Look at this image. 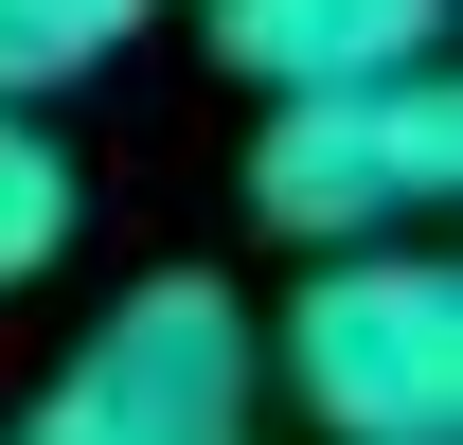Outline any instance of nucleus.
<instances>
[{
    "label": "nucleus",
    "mask_w": 463,
    "mask_h": 445,
    "mask_svg": "<svg viewBox=\"0 0 463 445\" xmlns=\"http://www.w3.org/2000/svg\"><path fill=\"white\" fill-rule=\"evenodd\" d=\"M268 338V392H286L321 445H463V285L446 250H303L286 321Z\"/></svg>",
    "instance_id": "nucleus-1"
},
{
    "label": "nucleus",
    "mask_w": 463,
    "mask_h": 445,
    "mask_svg": "<svg viewBox=\"0 0 463 445\" xmlns=\"http://www.w3.org/2000/svg\"><path fill=\"white\" fill-rule=\"evenodd\" d=\"M463 178V90L446 71H356V90H286L250 143V214L286 250H392L410 214H446Z\"/></svg>",
    "instance_id": "nucleus-3"
},
{
    "label": "nucleus",
    "mask_w": 463,
    "mask_h": 445,
    "mask_svg": "<svg viewBox=\"0 0 463 445\" xmlns=\"http://www.w3.org/2000/svg\"><path fill=\"white\" fill-rule=\"evenodd\" d=\"M71 214H90V196H71V143H54L36 108H0V303L71 250Z\"/></svg>",
    "instance_id": "nucleus-6"
},
{
    "label": "nucleus",
    "mask_w": 463,
    "mask_h": 445,
    "mask_svg": "<svg viewBox=\"0 0 463 445\" xmlns=\"http://www.w3.org/2000/svg\"><path fill=\"white\" fill-rule=\"evenodd\" d=\"M250 428H268V338L214 268L125 285L54 356V392L18 410V445H250Z\"/></svg>",
    "instance_id": "nucleus-2"
},
{
    "label": "nucleus",
    "mask_w": 463,
    "mask_h": 445,
    "mask_svg": "<svg viewBox=\"0 0 463 445\" xmlns=\"http://www.w3.org/2000/svg\"><path fill=\"white\" fill-rule=\"evenodd\" d=\"M161 0H0V108H54V90H90V71L143 36Z\"/></svg>",
    "instance_id": "nucleus-5"
},
{
    "label": "nucleus",
    "mask_w": 463,
    "mask_h": 445,
    "mask_svg": "<svg viewBox=\"0 0 463 445\" xmlns=\"http://www.w3.org/2000/svg\"><path fill=\"white\" fill-rule=\"evenodd\" d=\"M214 54L286 108V90H356V71H446V0H196Z\"/></svg>",
    "instance_id": "nucleus-4"
}]
</instances>
